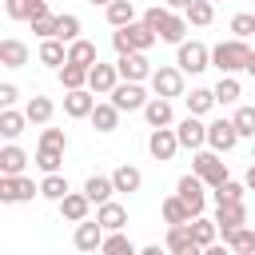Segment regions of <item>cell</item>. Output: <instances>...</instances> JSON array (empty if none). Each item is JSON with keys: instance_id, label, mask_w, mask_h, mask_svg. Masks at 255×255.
I'll list each match as a JSON object with an SVG mask.
<instances>
[{"instance_id": "f6af8a7d", "label": "cell", "mask_w": 255, "mask_h": 255, "mask_svg": "<svg viewBox=\"0 0 255 255\" xmlns=\"http://www.w3.org/2000/svg\"><path fill=\"white\" fill-rule=\"evenodd\" d=\"M191 247V231L187 227H167V251H183Z\"/></svg>"}, {"instance_id": "d6a6232c", "label": "cell", "mask_w": 255, "mask_h": 255, "mask_svg": "<svg viewBox=\"0 0 255 255\" xmlns=\"http://www.w3.org/2000/svg\"><path fill=\"white\" fill-rule=\"evenodd\" d=\"M40 195H44V199H56V203H60L64 195H72V187H68V175H60V171H56V175H44V183H40Z\"/></svg>"}, {"instance_id": "f5cc1de1", "label": "cell", "mask_w": 255, "mask_h": 255, "mask_svg": "<svg viewBox=\"0 0 255 255\" xmlns=\"http://www.w3.org/2000/svg\"><path fill=\"white\" fill-rule=\"evenodd\" d=\"M139 255H171V251H163V247H159V243H151V247H143V251H139Z\"/></svg>"}, {"instance_id": "60d3db41", "label": "cell", "mask_w": 255, "mask_h": 255, "mask_svg": "<svg viewBox=\"0 0 255 255\" xmlns=\"http://www.w3.org/2000/svg\"><path fill=\"white\" fill-rule=\"evenodd\" d=\"M243 191H247V183L227 179V183H219V187H215V203H243Z\"/></svg>"}, {"instance_id": "ab89813d", "label": "cell", "mask_w": 255, "mask_h": 255, "mask_svg": "<svg viewBox=\"0 0 255 255\" xmlns=\"http://www.w3.org/2000/svg\"><path fill=\"white\" fill-rule=\"evenodd\" d=\"M211 92H215V104H235L239 100V80L235 76H219V84Z\"/></svg>"}, {"instance_id": "c3c4849f", "label": "cell", "mask_w": 255, "mask_h": 255, "mask_svg": "<svg viewBox=\"0 0 255 255\" xmlns=\"http://www.w3.org/2000/svg\"><path fill=\"white\" fill-rule=\"evenodd\" d=\"M32 32L44 36V40H56V16H44V20H32Z\"/></svg>"}, {"instance_id": "2e32d148", "label": "cell", "mask_w": 255, "mask_h": 255, "mask_svg": "<svg viewBox=\"0 0 255 255\" xmlns=\"http://www.w3.org/2000/svg\"><path fill=\"white\" fill-rule=\"evenodd\" d=\"M88 88L92 92H116L120 88V68L116 64H96L92 76H88Z\"/></svg>"}, {"instance_id": "8992f818", "label": "cell", "mask_w": 255, "mask_h": 255, "mask_svg": "<svg viewBox=\"0 0 255 255\" xmlns=\"http://www.w3.org/2000/svg\"><path fill=\"white\" fill-rule=\"evenodd\" d=\"M36 191H40V183H32L28 175H0V199H4V203L32 199Z\"/></svg>"}, {"instance_id": "9a60e30c", "label": "cell", "mask_w": 255, "mask_h": 255, "mask_svg": "<svg viewBox=\"0 0 255 255\" xmlns=\"http://www.w3.org/2000/svg\"><path fill=\"white\" fill-rule=\"evenodd\" d=\"M104 227L96 223V219H84V223H76V247L80 251H100L104 247Z\"/></svg>"}, {"instance_id": "836d02e7", "label": "cell", "mask_w": 255, "mask_h": 255, "mask_svg": "<svg viewBox=\"0 0 255 255\" xmlns=\"http://www.w3.org/2000/svg\"><path fill=\"white\" fill-rule=\"evenodd\" d=\"M100 251H104V255H139V247H135L124 231H112V235L104 239V247H100Z\"/></svg>"}, {"instance_id": "7dc6e473", "label": "cell", "mask_w": 255, "mask_h": 255, "mask_svg": "<svg viewBox=\"0 0 255 255\" xmlns=\"http://www.w3.org/2000/svg\"><path fill=\"white\" fill-rule=\"evenodd\" d=\"M32 4L36 0H4V12L12 20H32Z\"/></svg>"}, {"instance_id": "6f0895ef", "label": "cell", "mask_w": 255, "mask_h": 255, "mask_svg": "<svg viewBox=\"0 0 255 255\" xmlns=\"http://www.w3.org/2000/svg\"><path fill=\"white\" fill-rule=\"evenodd\" d=\"M92 4H104V8H108V4H116V0H92Z\"/></svg>"}, {"instance_id": "9c48e42d", "label": "cell", "mask_w": 255, "mask_h": 255, "mask_svg": "<svg viewBox=\"0 0 255 255\" xmlns=\"http://www.w3.org/2000/svg\"><path fill=\"white\" fill-rule=\"evenodd\" d=\"M235 139H239L235 120H215V124H207V143H211L215 151H231Z\"/></svg>"}, {"instance_id": "4fadbf2b", "label": "cell", "mask_w": 255, "mask_h": 255, "mask_svg": "<svg viewBox=\"0 0 255 255\" xmlns=\"http://www.w3.org/2000/svg\"><path fill=\"white\" fill-rule=\"evenodd\" d=\"M175 135H179V147H203L207 143V124H199V116H187L175 128Z\"/></svg>"}, {"instance_id": "4dcf8cb0", "label": "cell", "mask_w": 255, "mask_h": 255, "mask_svg": "<svg viewBox=\"0 0 255 255\" xmlns=\"http://www.w3.org/2000/svg\"><path fill=\"white\" fill-rule=\"evenodd\" d=\"M24 112H28V124H48V120H52V112H56V104H52L48 96H32Z\"/></svg>"}, {"instance_id": "5bb4252c", "label": "cell", "mask_w": 255, "mask_h": 255, "mask_svg": "<svg viewBox=\"0 0 255 255\" xmlns=\"http://www.w3.org/2000/svg\"><path fill=\"white\" fill-rule=\"evenodd\" d=\"M175 147H179V135H175L171 128H155V131H151V139H147V151H151L155 159H171V155H175Z\"/></svg>"}, {"instance_id": "f907efd6", "label": "cell", "mask_w": 255, "mask_h": 255, "mask_svg": "<svg viewBox=\"0 0 255 255\" xmlns=\"http://www.w3.org/2000/svg\"><path fill=\"white\" fill-rule=\"evenodd\" d=\"M203 255H235L227 243H211V247H203Z\"/></svg>"}, {"instance_id": "277c9868", "label": "cell", "mask_w": 255, "mask_h": 255, "mask_svg": "<svg viewBox=\"0 0 255 255\" xmlns=\"http://www.w3.org/2000/svg\"><path fill=\"white\" fill-rule=\"evenodd\" d=\"M191 175H199L207 187H219V183H227V163H223L215 151H195V159H191Z\"/></svg>"}, {"instance_id": "db71d44e", "label": "cell", "mask_w": 255, "mask_h": 255, "mask_svg": "<svg viewBox=\"0 0 255 255\" xmlns=\"http://www.w3.org/2000/svg\"><path fill=\"white\" fill-rule=\"evenodd\" d=\"M171 255H203V247H199V243H191V247H183V251H171Z\"/></svg>"}, {"instance_id": "e575fe53", "label": "cell", "mask_w": 255, "mask_h": 255, "mask_svg": "<svg viewBox=\"0 0 255 255\" xmlns=\"http://www.w3.org/2000/svg\"><path fill=\"white\" fill-rule=\"evenodd\" d=\"M40 60H44V64H52V68L60 72V68L68 64V52H64V40H44V44H40Z\"/></svg>"}, {"instance_id": "8fae6325", "label": "cell", "mask_w": 255, "mask_h": 255, "mask_svg": "<svg viewBox=\"0 0 255 255\" xmlns=\"http://www.w3.org/2000/svg\"><path fill=\"white\" fill-rule=\"evenodd\" d=\"M112 104H116L120 112H139V108H147V96H143L139 84H120V88L112 92Z\"/></svg>"}, {"instance_id": "30bf717a", "label": "cell", "mask_w": 255, "mask_h": 255, "mask_svg": "<svg viewBox=\"0 0 255 255\" xmlns=\"http://www.w3.org/2000/svg\"><path fill=\"white\" fill-rule=\"evenodd\" d=\"M215 223H219L223 235H231V231L247 227V207H243V203H219V207H215Z\"/></svg>"}, {"instance_id": "8d00e7d4", "label": "cell", "mask_w": 255, "mask_h": 255, "mask_svg": "<svg viewBox=\"0 0 255 255\" xmlns=\"http://www.w3.org/2000/svg\"><path fill=\"white\" fill-rule=\"evenodd\" d=\"M116 120H120V108L116 104H96V112H92L96 131H116Z\"/></svg>"}, {"instance_id": "cb8c5ba5", "label": "cell", "mask_w": 255, "mask_h": 255, "mask_svg": "<svg viewBox=\"0 0 255 255\" xmlns=\"http://www.w3.org/2000/svg\"><path fill=\"white\" fill-rule=\"evenodd\" d=\"M163 219H167V227H187L195 215L187 211V203H183L179 195H167V199H163Z\"/></svg>"}, {"instance_id": "3957f363", "label": "cell", "mask_w": 255, "mask_h": 255, "mask_svg": "<svg viewBox=\"0 0 255 255\" xmlns=\"http://www.w3.org/2000/svg\"><path fill=\"white\" fill-rule=\"evenodd\" d=\"M247 56H251L247 40H223V44L211 48V64L219 68V76H231L235 68H247Z\"/></svg>"}, {"instance_id": "9f6ffc18", "label": "cell", "mask_w": 255, "mask_h": 255, "mask_svg": "<svg viewBox=\"0 0 255 255\" xmlns=\"http://www.w3.org/2000/svg\"><path fill=\"white\" fill-rule=\"evenodd\" d=\"M247 72L255 76V48H251V56H247Z\"/></svg>"}, {"instance_id": "ba28073f", "label": "cell", "mask_w": 255, "mask_h": 255, "mask_svg": "<svg viewBox=\"0 0 255 255\" xmlns=\"http://www.w3.org/2000/svg\"><path fill=\"white\" fill-rule=\"evenodd\" d=\"M151 88H155V96H163V100L183 96V72H179V68H159V72H151Z\"/></svg>"}, {"instance_id": "816d5d0a", "label": "cell", "mask_w": 255, "mask_h": 255, "mask_svg": "<svg viewBox=\"0 0 255 255\" xmlns=\"http://www.w3.org/2000/svg\"><path fill=\"white\" fill-rule=\"evenodd\" d=\"M163 8H167V12H179V8L187 12V8H191V0H163Z\"/></svg>"}, {"instance_id": "ac0fdd59", "label": "cell", "mask_w": 255, "mask_h": 255, "mask_svg": "<svg viewBox=\"0 0 255 255\" xmlns=\"http://www.w3.org/2000/svg\"><path fill=\"white\" fill-rule=\"evenodd\" d=\"M64 112H68L72 120H84V116L96 112V96L84 92V88H80V92H68V96H64Z\"/></svg>"}, {"instance_id": "4316f807", "label": "cell", "mask_w": 255, "mask_h": 255, "mask_svg": "<svg viewBox=\"0 0 255 255\" xmlns=\"http://www.w3.org/2000/svg\"><path fill=\"white\" fill-rule=\"evenodd\" d=\"M24 124H28V112H12V108L0 112V135H4V139H16V135L24 131Z\"/></svg>"}, {"instance_id": "83f0119b", "label": "cell", "mask_w": 255, "mask_h": 255, "mask_svg": "<svg viewBox=\"0 0 255 255\" xmlns=\"http://www.w3.org/2000/svg\"><path fill=\"white\" fill-rule=\"evenodd\" d=\"M108 24H112V28H128V24H135V4H131V0H116V4H108Z\"/></svg>"}, {"instance_id": "6da1fadb", "label": "cell", "mask_w": 255, "mask_h": 255, "mask_svg": "<svg viewBox=\"0 0 255 255\" xmlns=\"http://www.w3.org/2000/svg\"><path fill=\"white\" fill-rule=\"evenodd\" d=\"M143 24L159 36V40H167V44H183V32H187V20L183 16H175V12H167V8H147L143 12Z\"/></svg>"}, {"instance_id": "44dd1931", "label": "cell", "mask_w": 255, "mask_h": 255, "mask_svg": "<svg viewBox=\"0 0 255 255\" xmlns=\"http://www.w3.org/2000/svg\"><path fill=\"white\" fill-rule=\"evenodd\" d=\"M0 64L4 68H24L28 64V48H24V40H0Z\"/></svg>"}, {"instance_id": "7c38bea8", "label": "cell", "mask_w": 255, "mask_h": 255, "mask_svg": "<svg viewBox=\"0 0 255 255\" xmlns=\"http://www.w3.org/2000/svg\"><path fill=\"white\" fill-rule=\"evenodd\" d=\"M120 76H124V84H139L143 76H151V68H147V56L143 52H131V56H120Z\"/></svg>"}, {"instance_id": "680465c9", "label": "cell", "mask_w": 255, "mask_h": 255, "mask_svg": "<svg viewBox=\"0 0 255 255\" xmlns=\"http://www.w3.org/2000/svg\"><path fill=\"white\" fill-rule=\"evenodd\" d=\"M211 4H215V0H211Z\"/></svg>"}, {"instance_id": "ffe728a7", "label": "cell", "mask_w": 255, "mask_h": 255, "mask_svg": "<svg viewBox=\"0 0 255 255\" xmlns=\"http://www.w3.org/2000/svg\"><path fill=\"white\" fill-rule=\"evenodd\" d=\"M68 64H80V68H96L100 64V56H96V44L92 40H76V44H68Z\"/></svg>"}, {"instance_id": "e0dca14e", "label": "cell", "mask_w": 255, "mask_h": 255, "mask_svg": "<svg viewBox=\"0 0 255 255\" xmlns=\"http://www.w3.org/2000/svg\"><path fill=\"white\" fill-rule=\"evenodd\" d=\"M96 223L104 227V231H124V223H128V207L124 203H100V211H96Z\"/></svg>"}, {"instance_id": "d590c367", "label": "cell", "mask_w": 255, "mask_h": 255, "mask_svg": "<svg viewBox=\"0 0 255 255\" xmlns=\"http://www.w3.org/2000/svg\"><path fill=\"white\" fill-rule=\"evenodd\" d=\"M88 76H92V72L80 68V64H64V68H60V84H64L68 92H80V88L88 84Z\"/></svg>"}, {"instance_id": "ee69618b", "label": "cell", "mask_w": 255, "mask_h": 255, "mask_svg": "<svg viewBox=\"0 0 255 255\" xmlns=\"http://www.w3.org/2000/svg\"><path fill=\"white\" fill-rule=\"evenodd\" d=\"M40 147H56V151H64V147H68V135H64L60 128H44V131H40Z\"/></svg>"}, {"instance_id": "bcb514c9", "label": "cell", "mask_w": 255, "mask_h": 255, "mask_svg": "<svg viewBox=\"0 0 255 255\" xmlns=\"http://www.w3.org/2000/svg\"><path fill=\"white\" fill-rule=\"evenodd\" d=\"M235 128H239V135H255V108H239L235 116Z\"/></svg>"}, {"instance_id": "f1b7e54d", "label": "cell", "mask_w": 255, "mask_h": 255, "mask_svg": "<svg viewBox=\"0 0 255 255\" xmlns=\"http://www.w3.org/2000/svg\"><path fill=\"white\" fill-rule=\"evenodd\" d=\"M223 243H227L235 255H255V231H251V227H239V231L223 235Z\"/></svg>"}, {"instance_id": "d4e9b609", "label": "cell", "mask_w": 255, "mask_h": 255, "mask_svg": "<svg viewBox=\"0 0 255 255\" xmlns=\"http://www.w3.org/2000/svg\"><path fill=\"white\" fill-rule=\"evenodd\" d=\"M187 231H191V243H199V247H211V243H215V235H219V223H215V219H203V215H195V219L187 223Z\"/></svg>"}, {"instance_id": "7bdbcfd3", "label": "cell", "mask_w": 255, "mask_h": 255, "mask_svg": "<svg viewBox=\"0 0 255 255\" xmlns=\"http://www.w3.org/2000/svg\"><path fill=\"white\" fill-rule=\"evenodd\" d=\"M231 32H235V40H247V36L255 32V16H251V12H235V16H231Z\"/></svg>"}, {"instance_id": "603a6c76", "label": "cell", "mask_w": 255, "mask_h": 255, "mask_svg": "<svg viewBox=\"0 0 255 255\" xmlns=\"http://www.w3.org/2000/svg\"><path fill=\"white\" fill-rule=\"evenodd\" d=\"M112 191H116L112 175H88V183H84V195L92 203H112Z\"/></svg>"}, {"instance_id": "f35d334b", "label": "cell", "mask_w": 255, "mask_h": 255, "mask_svg": "<svg viewBox=\"0 0 255 255\" xmlns=\"http://www.w3.org/2000/svg\"><path fill=\"white\" fill-rule=\"evenodd\" d=\"M56 40H68V44H76V40H80V20H76L72 12L56 16Z\"/></svg>"}, {"instance_id": "52a82bcc", "label": "cell", "mask_w": 255, "mask_h": 255, "mask_svg": "<svg viewBox=\"0 0 255 255\" xmlns=\"http://www.w3.org/2000/svg\"><path fill=\"white\" fill-rule=\"evenodd\" d=\"M207 60H211V52L199 44V40H183L179 44V56H175V64H179V72H203L207 68Z\"/></svg>"}, {"instance_id": "1f68e13d", "label": "cell", "mask_w": 255, "mask_h": 255, "mask_svg": "<svg viewBox=\"0 0 255 255\" xmlns=\"http://www.w3.org/2000/svg\"><path fill=\"white\" fill-rule=\"evenodd\" d=\"M112 183H116V191H139V183H143V175H139V167H131V163H124V167H116V175H112Z\"/></svg>"}, {"instance_id": "7a4b0ae2", "label": "cell", "mask_w": 255, "mask_h": 255, "mask_svg": "<svg viewBox=\"0 0 255 255\" xmlns=\"http://www.w3.org/2000/svg\"><path fill=\"white\" fill-rule=\"evenodd\" d=\"M155 40H159V36H155L147 24H128V28H116V36H112V44H116V52H120V56L147 52Z\"/></svg>"}, {"instance_id": "681fc988", "label": "cell", "mask_w": 255, "mask_h": 255, "mask_svg": "<svg viewBox=\"0 0 255 255\" xmlns=\"http://www.w3.org/2000/svg\"><path fill=\"white\" fill-rule=\"evenodd\" d=\"M16 96H20V92H16V84H0V104H4V108H12V104H16Z\"/></svg>"}, {"instance_id": "11a10c76", "label": "cell", "mask_w": 255, "mask_h": 255, "mask_svg": "<svg viewBox=\"0 0 255 255\" xmlns=\"http://www.w3.org/2000/svg\"><path fill=\"white\" fill-rule=\"evenodd\" d=\"M247 187L255 191V159H251V167H247Z\"/></svg>"}, {"instance_id": "f546056e", "label": "cell", "mask_w": 255, "mask_h": 255, "mask_svg": "<svg viewBox=\"0 0 255 255\" xmlns=\"http://www.w3.org/2000/svg\"><path fill=\"white\" fill-rule=\"evenodd\" d=\"M183 100H187V112L191 116H203V112L215 108V92L211 88H191V96H183Z\"/></svg>"}, {"instance_id": "5b68a950", "label": "cell", "mask_w": 255, "mask_h": 255, "mask_svg": "<svg viewBox=\"0 0 255 255\" xmlns=\"http://www.w3.org/2000/svg\"><path fill=\"white\" fill-rule=\"evenodd\" d=\"M203 179L199 175H179V183H175V195L187 203V211L191 215H203V207H207V195H203Z\"/></svg>"}, {"instance_id": "7402d4cb", "label": "cell", "mask_w": 255, "mask_h": 255, "mask_svg": "<svg viewBox=\"0 0 255 255\" xmlns=\"http://www.w3.org/2000/svg\"><path fill=\"white\" fill-rule=\"evenodd\" d=\"M143 116H147V124H151V128H171V100L151 96V100H147V108H143Z\"/></svg>"}, {"instance_id": "b9f144b4", "label": "cell", "mask_w": 255, "mask_h": 255, "mask_svg": "<svg viewBox=\"0 0 255 255\" xmlns=\"http://www.w3.org/2000/svg\"><path fill=\"white\" fill-rule=\"evenodd\" d=\"M60 159H64V151H56V147H40V151H36V163H40L48 175L60 171Z\"/></svg>"}, {"instance_id": "d6986e66", "label": "cell", "mask_w": 255, "mask_h": 255, "mask_svg": "<svg viewBox=\"0 0 255 255\" xmlns=\"http://www.w3.org/2000/svg\"><path fill=\"white\" fill-rule=\"evenodd\" d=\"M60 211H64V219L84 223V219H88V211H92V199H88L84 191H72V195H64V199H60Z\"/></svg>"}, {"instance_id": "74e56055", "label": "cell", "mask_w": 255, "mask_h": 255, "mask_svg": "<svg viewBox=\"0 0 255 255\" xmlns=\"http://www.w3.org/2000/svg\"><path fill=\"white\" fill-rule=\"evenodd\" d=\"M187 20H191V24H199V28H207V24L215 20V4H211V0H191Z\"/></svg>"}, {"instance_id": "484cf974", "label": "cell", "mask_w": 255, "mask_h": 255, "mask_svg": "<svg viewBox=\"0 0 255 255\" xmlns=\"http://www.w3.org/2000/svg\"><path fill=\"white\" fill-rule=\"evenodd\" d=\"M24 163H28L24 147H16V143L0 147V175H20V171H24Z\"/></svg>"}]
</instances>
